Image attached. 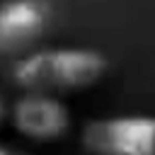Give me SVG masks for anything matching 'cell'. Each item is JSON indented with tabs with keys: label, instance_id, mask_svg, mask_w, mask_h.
<instances>
[{
	"label": "cell",
	"instance_id": "6da1fadb",
	"mask_svg": "<svg viewBox=\"0 0 155 155\" xmlns=\"http://www.w3.org/2000/svg\"><path fill=\"white\" fill-rule=\"evenodd\" d=\"M109 63L94 48H39L17 58L12 78L24 92L63 94L97 85Z\"/></svg>",
	"mask_w": 155,
	"mask_h": 155
},
{
	"label": "cell",
	"instance_id": "7a4b0ae2",
	"mask_svg": "<svg viewBox=\"0 0 155 155\" xmlns=\"http://www.w3.org/2000/svg\"><path fill=\"white\" fill-rule=\"evenodd\" d=\"M82 145L90 155H155V116L92 119L82 128Z\"/></svg>",
	"mask_w": 155,
	"mask_h": 155
},
{
	"label": "cell",
	"instance_id": "3957f363",
	"mask_svg": "<svg viewBox=\"0 0 155 155\" xmlns=\"http://www.w3.org/2000/svg\"><path fill=\"white\" fill-rule=\"evenodd\" d=\"M10 121L17 133L34 143L61 140L70 131V109L63 99L39 92H24L10 109Z\"/></svg>",
	"mask_w": 155,
	"mask_h": 155
},
{
	"label": "cell",
	"instance_id": "277c9868",
	"mask_svg": "<svg viewBox=\"0 0 155 155\" xmlns=\"http://www.w3.org/2000/svg\"><path fill=\"white\" fill-rule=\"evenodd\" d=\"M48 12L41 0H2L0 2V56H27L41 39Z\"/></svg>",
	"mask_w": 155,
	"mask_h": 155
},
{
	"label": "cell",
	"instance_id": "5b68a950",
	"mask_svg": "<svg viewBox=\"0 0 155 155\" xmlns=\"http://www.w3.org/2000/svg\"><path fill=\"white\" fill-rule=\"evenodd\" d=\"M0 155H27V153L15 150V148H7V145H0Z\"/></svg>",
	"mask_w": 155,
	"mask_h": 155
},
{
	"label": "cell",
	"instance_id": "8992f818",
	"mask_svg": "<svg viewBox=\"0 0 155 155\" xmlns=\"http://www.w3.org/2000/svg\"><path fill=\"white\" fill-rule=\"evenodd\" d=\"M5 114H7V109H5V102L0 99V124L5 121Z\"/></svg>",
	"mask_w": 155,
	"mask_h": 155
}]
</instances>
